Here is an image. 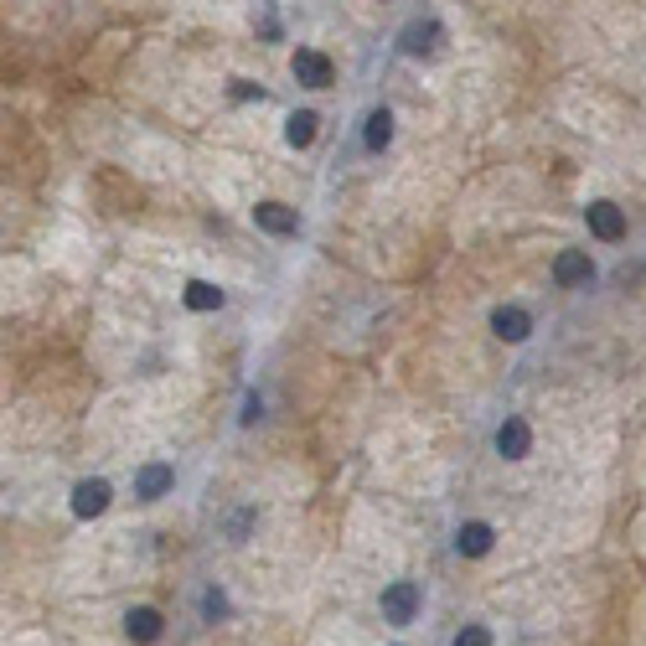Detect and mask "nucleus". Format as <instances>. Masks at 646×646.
<instances>
[{"instance_id": "1", "label": "nucleus", "mask_w": 646, "mask_h": 646, "mask_svg": "<svg viewBox=\"0 0 646 646\" xmlns=\"http://www.w3.org/2000/svg\"><path fill=\"white\" fill-rule=\"evenodd\" d=\"M419 605H424V590L414 579H393L388 590H383V621L388 626H409L414 615H419Z\"/></svg>"}, {"instance_id": "2", "label": "nucleus", "mask_w": 646, "mask_h": 646, "mask_svg": "<svg viewBox=\"0 0 646 646\" xmlns=\"http://www.w3.org/2000/svg\"><path fill=\"white\" fill-rule=\"evenodd\" d=\"M553 285H559V290H584V285H595V259L584 254V249H564L559 259H553Z\"/></svg>"}, {"instance_id": "3", "label": "nucleus", "mask_w": 646, "mask_h": 646, "mask_svg": "<svg viewBox=\"0 0 646 646\" xmlns=\"http://www.w3.org/2000/svg\"><path fill=\"white\" fill-rule=\"evenodd\" d=\"M440 42H445V26H440L435 16H424V21H409V26H404L398 52H404V57H435Z\"/></svg>"}, {"instance_id": "4", "label": "nucleus", "mask_w": 646, "mask_h": 646, "mask_svg": "<svg viewBox=\"0 0 646 646\" xmlns=\"http://www.w3.org/2000/svg\"><path fill=\"white\" fill-rule=\"evenodd\" d=\"M290 73H295L305 88H331V83H336L331 57H326V52H316V47H300V52L290 57Z\"/></svg>"}, {"instance_id": "5", "label": "nucleus", "mask_w": 646, "mask_h": 646, "mask_svg": "<svg viewBox=\"0 0 646 646\" xmlns=\"http://www.w3.org/2000/svg\"><path fill=\"white\" fill-rule=\"evenodd\" d=\"M109 502H114V486L104 481V476H94V481H78L73 486V517H104L109 512Z\"/></svg>"}, {"instance_id": "6", "label": "nucleus", "mask_w": 646, "mask_h": 646, "mask_svg": "<svg viewBox=\"0 0 646 646\" xmlns=\"http://www.w3.org/2000/svg\"><path fill=\"white\" fill-rule=\"evenodd\" d=\"M584 223H590V233L600 243H621L626 238V212L615 202H590V207H584Z\"/></svg>"}, {"instance_id": "7", "label": "nucleus", "mask_w": 646, "mask_h": 646, "mask_svg": "<svg viewBox=\"0 0 646 646\" xmlns=\"http://www.w3.org/2000/svg\"><path fill=\"white\" fill-rule=\"evenodd\" d=\"M254 223H259V233H269V238H295V233H300V212L285 207V202H259V207H254Z\"/></svg>"}, {"instance_id": "8", "label": "nucleus", "mask_w": 646, "mask_h": 646, "mask_svg": "<svg viewBox=\"0 0 646 646\" xmlns=\"http://www.w3.org/2000/svg\"><path fill=\"white\" fill-rule=\"evenodd\" d=\"M171 486H176V471L166 466V460H150V466L135 471V497H140V502H161Z\"/></svg>"}, {"instance_id": "9", "label": "nucleus", "mask_w": 646, "mask_h": 646, "mask_svg": "<svg viewBox=\"0 0 646 646\" xmlns=\"http://www.w3.org/2000/svg\"><path fill=\"white\" fill-rule=\"evenodd\" d=\"M491 331L517 347V342H528V336H533V316L522 311V305H497V311H491Z\"/></svg>"}, {"instance_id": "10", "label": "nucleus", "mask_w": 646, "mask_h": 646, "mask_svg": "<svg viewBox=\"0 0 646 646\" xmlns=\"http://www.w3.org/2000/svg\"><path fill=\"white\" fill-rule=\"evenodd\" d=\"M491 543H497V528H491V522H460V533H455L460 559H486Z\"/></svg>"}, {"instance_id": "11", "label": "nucleus", "mask_w": 646, "mask_h": 646, "mask_svg": "<svg viewBox=\"0 0 646 646\" xmlns=\"http://www.w3.org/2000/svg\"><path fill=\"white\" fill-rule=\"evenodd\" d=\"M533 450V429H528V419H502V429H497V455H507V460H522Z\"/></svg>"}, {"instance_id": "12", "label": "nucleus", "mask_w": 646, "mask_h": 646, "mask_svg": "<svg viewBox=\"0 0 646 646\" xmlns=\"http://www.w3.org/2000/svg\"><path fill=\"white\" fill-rule=\"evenodd\" d=\"M161 631H166V621H161V610H156V605H135V610L125 615V636H130V641H140V646L161 641Z\"/></svg>"}, {"instance_id": "13", "label": "nucleus", "mask_w": 646, "mask_h": 646, "mask_svg": "<svg viewBox=\"0 0 646 646\" xmlns=\"http://www.w3.org/2000/svg\"><path fill=\"white\" fill-rule=\"evenodd\" d=\"M316 130H321V114H316V109H295V114L285 119V140H290L295 150L316 145Z\"/></svg>"}, {"instance_id": "14", "label": "nucleus", "mask_w": 646, "mask_h": 646, "mask_svg": "<svg viewBox=\"0 0 646 646\" xmlns=\"http://www.w3.org/2000/svg\"><path fill=\"white\" fill-rule=\"evenodd\" d=\"M388 140H393V114L373 109V114H367V125H362V145L367 150H388Z\"/></svg>"}, {"instance_id": "15", "label": "nucleus", "mask_w": 646, "mask_h": 646, "mask_svg": "<svg viewBox=\"0 0 646 646\" xmlns=\"http://www.w3.org/2000/svg\"><path fill=\"white\" fill-rule=\"evenodd\" d=\"M181 300H187V311H218V305H223V290L212 285V280H192Z\"/></svg>"}, {"instance_id": "16", "label": "nucleus", "mask_w": 646, "mask_h": 646, "mask_svg": "<svg viewBox=\"0 0 646 646\" xmlns=\"http://www.w3.org/2000/svg\"><path fill=\"white\" fill-rule=\"evenodd\" d=\"M450 646H491V631L486 626H460Z\"/></svg>"}, {"instance_id": "17", "label": "nucleus", "mask_w": 646, "mask_h": 646, "mask_svg": "<svg viewBox=\"0 0 646 646\" xmlns=\"http://www.w3.org/2000/svg\"><path fill=\"white\" fill-rule=\"evenodd\" d=\"M202 615H207V621L228 615V595H223V590H207V595H202Z\"/></svg>"}, {"instance_id": "18", "label": "nucleus", "mask_w": 646, "mask_h": 646, "mask_svg": "<svg viewBox=\"0 0 646 646\" xmlns=\"http://www.w3.org/2000/svg\"><path fill=\"white\" fill-rule=\"evenodd\" d=\"M228 94H233L238 104H254V99H264V88H259V83H249V78H233Z\"/></svg>"}, {"instance_id": "19", "label": "nucleus", "mask_w": 646, "mask_h": 646, "mask_svg": "<svg viewBox=\"0 0 646 646\" xmlns=\"http://www.w3.org/2000/svg\"><path fill=\"white\" fill-rule=\"evenodd\" d=\"M259 414H264V404H259V393H249V398H243V414H238V419H243V424H254Z\"/></svg>"}]
</instances>
